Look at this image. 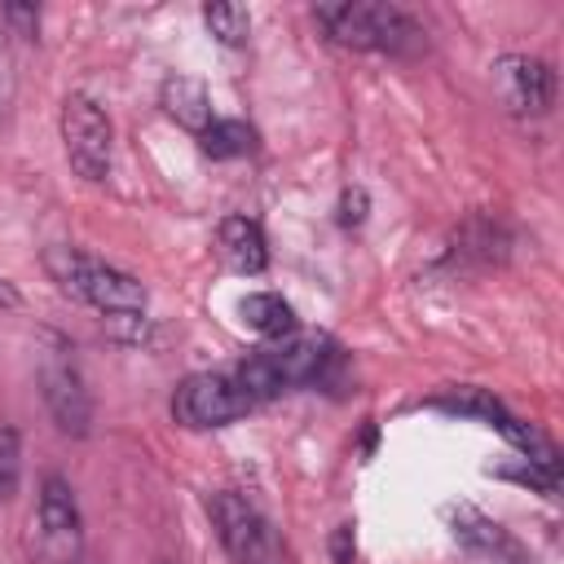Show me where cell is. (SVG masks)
I'll return each mask as SVG.
<instances>
[{"label":"cell","instance_id":"obj_20","mask_svg":"<svg viewBox=\"0 0 564 564\" xmlns=\"http://www.w3.org/2000/svg\"><path fill=\"white\" fill-rule=\"evenodd\" d=\"M70 564H88V560H84V555H75V560H70Z\"/></svg>","mask_w":564,"mask_h":564},{"label":"cell","instance_id":"obj_4","mask_svg":"<svg viewBox=\"0 0 564 564\" xmlns=\"http://www.w3.org/2000/svg\"><path fill=\"white\" fill-rule=\"evenodd\" d=\"M207 516L216 524L220 546L229 551L234 564H278V538L269 520L234 489H220L207 498Z\"/></svg>","mask_w":564,"mask_h":564},{"label":"cell","instance_id":"obj_6","mask_svg":"<svg viewBox=\"0 0 564 564\" xmlns=\"http://www.w3.org/2000/svg\"><path fill=\"white\" fill-rule=\"evenodd\" d=\"M247 410H251V397L229 375H189L172 397V414L185 427H220L242 419Z\"/></svg>","mask_w":564,"mask_h":564},{"label":"cell","instance_id":"obj_16","mask_svg":"<svg viewBox=\"0 0 564 564\" xmlns=\"http://www.w3.org/2000/svg\"><path fill=\"white\" fill-rule=\"evenodd\" d=\"M352 560H357V533L352 524H339L330 533V564H352Z\"/></svg>","mask_w":564,"mask_h":564},{"label":"cell","instance_id":"obj_17","mask_svg":"<svg viewBox=\"0 0 564 564\" xmlns=\"http://www.w3.org/2000/svg\"><path fill=\"white\" fill-rule=\"evenodd\" d=\"M361 220H366V189H344V198H339V225L352 229Z\"/></svg>","mask_w":564,"mask_h":564},{"label":"cell","instance_id":"obj_3","mask_svg":"<svg viewBox=\"0 0 564 564\" xmlns=\"http://www.w3.org/2000/svg\"><path fill=\"white\" fill-rule=\"evenodd\" d=\"M326 357H330V348H326V339H317V335L286 339V344H278V348L251 352V357L242 361V370H238V388H242L251 401H256V397H278V392H286V388H295V383L317 379L322 366H326Z\"/></svg>","mask_w":564,"mask_h":564},{"label":"cell","instance_id":"obj_7","mask_svg":"<svg viewBox=\"0 0 564 564\" xmlns=\"http://www.w3.org/2000/svg\"><path fill=\"white\" fill-rule=\"evenodd\" d=\"M40 383H44V401H48V414L53 423L66 432V436H88V423H93V397L84 388V375L79 366L66 357V348H53L40 366Z\"/></svg>","mask_w":564,"mask_h":564},{"label":"cell","instance_id":"obj_8","mask_svg":"<svg viewBox=\"0 0 564 564\" xmlns=\"http://www.w3.org/2000/svg\"><path fill=\"white\" fill-rule=\"evenodd\" d=\"M40 546L48 564H70L79 555V502L70 480L57 471L40 485Z\"/></svg>","mask_w":564,"mask_h":564},{"label":"cell","instance_id":"obj_14","mask_svg":"<svg viewBox=\"0 0 564 564\" xmlns=\"http://www.w3.org/2000/svg\"><path fill=\"white\" fill-rule=\"evenodd\" d=\"M203 22H207V31H212L220 44H229V48L247 44V35H251V13H247L242 4H229V0L203 4Z\"/></svg>","mask_w":564,"mask_h":564},{"label":"cell","instance_id":"obj_1","mask_svg":"<svg viewBox=\"0 0 564 564\" xmlns=\"http://www.w3.org/2000/svg\"><path fill=\"white\" fill-rule=\"evenodd\" d=\"M317 22L326 35L344 48H379V53H419L423 26L383 0H344V4H317Z\"/></svg>","mask_w":564,"mask_h":564},{"label":"cell","instance_id":"obj_5","mask_svg":"<svg viewBox=\"0 0 564 564\" xmlns=\"http://www.w3.org/2000/svg\"><path fill=\"white\" fill-rule=\"evenodd\" d=\"M62 145H66L75 176L106 181V172H110V119L93 97L70 93L62 101Z\"/></svg>","mask_w":564,"mask_h":564},{"label":"cell","instance_id":"obj_15","mask_svg":"<svg viewBox=\"0 0 564 564\" xmlns=\"http://www.w3.org/2000/svg\"><path fill=\"white\" fill-rule=\"evenodd\" d=\"M18 476H22V449H18V432L9 423H0V502H9L18 494Z\"/></svg>","mask_w":564,"mask_h":564},{"label":"cell","instance_id":"obj_10","mask_svg":"<svg viewBox=\"0 0 564 564\" xmlns=\"http://www.w3.org/2000/svg\"><path fill=\"white\" fill-rule=\"evenodd\" d=\"M220 256L229 260V269L238 273H260L269 264V242L264 229L251 216H229L220 220Z\"/></svg>","mask_w":564,"mask_h":564},{"label":"cell","instance_id":"obj_18","mask_svg":"<svg viewBox=\"0 0 564 564\" xmlns=\"http://www.w3.org/2000/svg\"><path fill=\"white\" fill-rule=\"evenodd\" d=\"M4 13H9L13 22H22V31H26V35H35V26H40V13H35V9H26V4H9Z\"/></svg>","mask_w":564,"mask_h":564},{"label":"cell","instance_id":"obj_13","mask_svg":"<svg viewBox=\"0 0 564 564\" xmlns=\"http://www.w3.org/2000/svg\"><path fill=\"white\" fill-rule=\"evenodd\" d=\"M198 137H203V154H212V159H238L256 145V132L242 119H212Z\"/></svg>","mask_w":564,"mask_h":564},{"label":"cell","instance_id":"obj_19","mask_svg":"<svg viewBox=\"0 0 564 564\" xmlns=\"http://www.w3.org/2000/svg\"><path fill=\"white\" fill-rule=\"evenodd\" d=\"M13 304H18V291L9 282H0V308H13Z\"/></svg>","mask_w":564,"mask_h":564},{"label":"cell","instance_id":"obj_11","mask_svg":"<svg viewBox=\"0 0 564 564\" xmlns=\"http://www.w3.org/2000/svg\"><path fill=\"white\" fill-rule=\"evenodd\" d=\"M159 101H163V110H167V115H172L181 128L203 132V128L212 123V101H207V88H203L198 79H189V75H172V79H163Z\"/></svg>","mask_w":564,"mask_h":564},{"label":"cell","instance_id":"obj_9","mask_svg":"<svg viewBox=\"0 0 564 564\" xmlns=\"http://www.w3.org/2000/svg\"><path fill=\"white\" fill-rule=\"evenodd\" d=\"M494 79H498L502 101H507L516 115H542V110L551 106V97H555V75H551V66L538 62V57H524V53L498 57Z\"/></svg>","mask_w":564,"mask_h":564},{"label":"cell","instance_id":"obj_2","mask_svg":"<svg viewBox=\"0 0 564 564\" xmlns=\"http://www.w3.org/2000/svg\"><path fill=\"white\" fill-rule=\"evenodd\" d=\"M44 269L66 295H75L101 313H141L145 308V286L132 273L110 269V264H101L75 247H48Z\"/></svg>","mask_w":564,"mask_h":564},{"label":"cell","instance_id":"obj_12","mask_svg":"<svg viewBox=\"0 0 564 564\" xmlns=\"http://www.w3.org/2000/svg\"><path fill=\"white\" fill-rule=\"evenodd\" d=\"M238 308H242L247 326H251L256 335H264V339H278V335H286V330L295 326L291 304H286L282 295H273V291H256V295H247Z\"/></svg>","mask_w":564,"mask_h":564}]
</instances>
